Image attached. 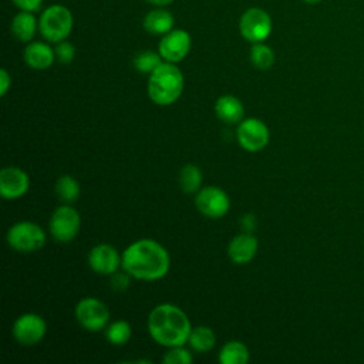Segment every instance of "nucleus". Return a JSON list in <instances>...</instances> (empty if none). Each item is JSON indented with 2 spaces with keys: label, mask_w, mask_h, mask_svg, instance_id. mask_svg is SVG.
<instances>
[{
  "label": "nucleus",
  "mask_w": 364,
  "mask_h": 364,
  "mask_svg": "<svg viewBox=\"0 0 364 364\" xmlns=\"http://www.w3.org/2000/svg\"><path fill=\"white\" fill-rule=\"evenodd\" d=\"M215 114L226 124H236L245 115L243 104L233 95H222L215 102Z\"/></svg>",
  "instance_id": "f3484780"
},
{
  "label": "nucleus",
  "mask_w": 364,
  "mask_h": 364,
  "mask_svg": "<svg viewBox=\"0 0 364 364\" xmlns=\"http://www.w3.org/2000/svg\"><path fill=\"white\" fill-rule=\"evenodd\" d=\"M73 14L63 4L48 6L40 16L38 28L41 36L50 43L64 41L73 30Z\"/></svg>",
  "instance_id": "20e7f679"
},
{
  "label": "nucleus",
  "mask_w": 364,
  "mask_h": 364,
  "mask_svg": "<svg viewBox=\"0 0 364 364\" xmlns=\"http://www.w3.org/2000/svg\"><path fill=\"white\" fill-rule=\"evenodd\" d=\"M7 243L20 253H31L40 250L46 245V232L43 228L30 220L14 223L7 230Z\"/></svg>",
  "instance_id": "39448f33"
},
{
  "label": "nucleus",
  "mask_w": 364,
  "mask_h": 364,
  "mask_svg": "<svg viewBox=\"0 0 364 364\" xmlns=\"http://www.w3.org/2000/svg\"><path fill=\"white\" fill-rule=\"evenodd\" d=\"M11 33L18 41L28 43L33 40L37 28L36 17L31 14V11H20L14 16L11 21Z\"/></svg>",
  "instance_id": "6ab92c4d"
},
{
  "label": "nucleus",
  "mask_w": 364,
  "mask_h": 364,
  "mask_svg": "<svg viewBox=\"0 0 364 364\" xmlns=\"http://www.w3.org/2000/svg\"><path fill=\"white\" fill-rule=\"evenodd\" d=\"M301 1H304V3H307V4H317V3H320L321 0H301Z\"/></svg>",
  "instance_id": "72a5a7b5"
},
{
  "label": "nucleus",
  "mask_w": 364,
  "mask_h": 364,
  "mask_svg": "<svg viewBox=\"0 0 364 364\" xmlns=\"http://www.w3.org/2000/svg\"><path fill=\"white\" fill-rule=\"evenodd\" d=\"M30 188L28 175L17 166H6L0 172V195L13 200L24 196Z\"/></svg>",
  "instance_id": "ddd939ff"
},
{
  "label": "nucleus",
  "mask_w": 364,
  "mask_h": 364,
  "mask_svg": "<svg viewBox=\"0 0 364 364\" xmlns=\"http://www.w3.org/2000/svg\"><path fill=\"white\" fill-rule=\"evenodd\" d=\"M81 216L70 205H61L54 209L50 218V233L51 236L61 243L71 242L80 232Z\"/></svg>",
  "instance_id": "423d86ee"
},
{
  "label": "nucleus",
  "mask_w": 364,
  "mask_h": 364,
  "mask_svg": "<svg viewBox=\"0 0 364 364\" xmlns=\"http://www.w3.org/2000/svg\"><path fill=\"white\" fill-rule=\"evenodd\" d=\"M142 24L151 34H166L173 27V16L165 9H154L145 14Z\"/></svg>",
  "instance_id": "a211bd4d"
},
{
  "label": "nucleus",
  "mask_w": 364,
  "mask_h": 364,
  "mask_svg": "<svg viewBox=\"0 0 364 364\" xmlns=\"http://www.w3.org/2000/svg\"><path fill=\"white\" fill-rule=\"evenodd\" d=\"M11 331L18 344L34 346L46 336L47 324L40 314L24 313L16 318Z\"/></svg>",
  "instance_id": "9b49d317"
},
{
  "label": "nucleus",
  "mask_w": 364,
  "mask_h": 364,
  "mask_svg": "<svg viewBox=\"0 0 364 364\" xmlns=\"http://www.w3.org/2000/svg\"><path fill=\"white\" fill-rule=\"evenodd\" d=\"M192 354L189 350H186L183 346L169 347V350L164 354L162 361L165 364H191L192 363Z\"/></svg>",
  "instance_id": "bb28decb"
},
{
  "label": "nucleus",
  "mask_w": 364,
  "mask_h": 364,
  "mask_svg": "<svg viewBox=\"0 0 364 364\" xmlns=\"http://www.w3.org/2000/svg\"><path fill=\"white\" fill-rule=\"evenodd\" d=\"M13 3L23 11H36L40 9L43 0H13Z\"/></svg>",
  "instance_id": "c756f323"
},
{
  "label": "nucleus",
  "mask_w": 364,
  "mask_h": 364,
  "mask_svg": "<svg viewBox=\"0 0 364 364\" xmlns=\"http://www.w3.org/2000/svg\"><path fill=\"white\" fill-rule=\"evenodd\" d=\"M272 28L270 16L259 7L247 9L239 20V31L249 43H263L270 36Z\"/></svg>",
  "instance_id": "0eeeda50"
},
{
  "label": "nucleus",
  "mask_w": 364,
  "mask_h": 364,
  "mask_svg": "<svg viewBox=\"0 0 364 364\" xmlns=\"http://www.w3.org/2000/svg\"><path fill=\"white\" fill-rule=\"evenodd\" d=\"M183 74L175 63H162L149 74L148 95L158 105L173 104L183 91Z\"/></svg>",
  "instance_id": "7ed1b4c3"
},
{
  "label": "nucleus",
  "mask_w": 364,
  "mask_h": 364,
  "mask_svg": "<svg viewBox=\"0 0 364 364\" xmlns=\"http://www.w3.org/2000/svg\"><path fill=\"white\" fill-rule=\"evenodd\" d=\"M242 225H243V228H245V229H247V230L253 229V228H255V225H256V219H255V216H253V215H245V216H243V219H242Z\"/></svg>",
  "instance_id": "2f4dec72"
},
{
  "label": "nucleus",
  "mask_w": 364,
  "mask_h": 364,
  "mask_svg": "<svg viewBox=\"0 0 364 364\" xmlns=\"http://www.w3.org/2000/svg\"><path fill=\"white\" fill-rule=\"evenodd\" d=\"M259 242L250 233L236 235L228 245V256L236 264L249 263L257 253Z\"/></svg>",
  "instance_id": "2eb2a0df"
},
{
  "label": "nucleus",
  "mask_w": 364,
  "mask_h": 364,
  "mask_svg": "<svg viewBox=\"0 0 364 364\" xmlns=\"http://www.w3.org/2000/svg\"><path fill=\"white\" fill-rule=\"evenodd\" d=\"M195 205L202 215L210 219H219L228 213L230 208V199L222 188L206 186L198 191Z\"/></svg>",
  "instance_id": "9d476101"
},
{
  "label": "nucleus",
  "mask_w": 364,
  "mask_h": 364,
  "mask_svg": "<svg viewBox=\"0 0 364 364\" xmlns=\"http://www.w3.org/2000/svg\"><path fill=\"white\" fill-rule=\"evenodd\" d=\"M0 84H1L0 85V95L4 97L7 94L10 85H11V77H10V74L7 73L6 68H1V71H0Z\"/></svg>",
  "instance_id": "7c9ffc66"
},
{
  "label": "nucleus",
  "mask_w": 364,
  "mask_h": 364,
  "mask_svg": "<svg viewBox=\"0 0 364 364\" xmlns=\"http://www.w3.org/2000/svg\"><path fill=\"white\" fill-rule=\"evenodd\" d=\"M250 61L256 68L267 70L274 64V51L263 43H253L250 48Z\"/></svg>",
  "instance_id": "b1692460"
},
{
  "label": "nucleus",
  "mask_w": 364,
  "mask_h": 364,
  "mask_svg": "<svg viewBox=\"0 0 364 364\" xmlns=\"http://www.w3.org/2000/svg\"><path fill=\"white\" fill-rule=\"evenodd\" d=\"M132 328L128 321L125 320H117L111 323L105 330L107 340L114 346H124L131 338Z\"/></svg>",
  "instance_id": "393cba45"
},
{
  "label": "nucleus",
  "mask_w": 364,
  "mask_h": 364,
  "mask_svg": "<svg viewBox=\"0 0 364 364\" xmlns=\"http://www.w3.org/2000/svg\"><path fill=\"white\" fill-rule=\"evenodd\" d=\"M24 61L33 70H46L53 65L55 60V51L46 43H30L24 50Z\"/></svg>",
  "instance_id": "dca6fc26"
},
{
  "label": "nucleus",
  "mask_w": 364,
  "mask_h": 364,
  "mask_svg": "<svg viewBox=\"0 0 364 364\" xmlns=\"http://www.w3.org/2000/svg\"><path fill=\"white\" fill-rule=\"evenodd\" d=\"M202 171L198 165L188 164L179 172V185L185 193H195L202 185Z\"/></svg>",
  "instance_id": "4be33fe9"
},
{
  "label": "nucleus",
  "mask_w": 364,
  "mask_h": 364,
  "mask_svg": "<svg viewBox=\"0 0 364 364\" xmlns=\"http://www.w3.org/2000/svg\"><path fill=\"white\" fill-rule=\"evenodd\" d=\"M74 316L78 324L88 331L102 330L109 320V311L107 306L95 297L81 299L75 304Z\"/></svg>",
  "instance_id": "6e6552de"
},
{
  "label": "nucleus",
  "mask_w": 364,
  "mask_h": 364,
  "mask_svg": "<svg viewBox=\"0 0 364 364\" xmlns=\"http://www.w3.org/2000/svg\"><path fill=\"white\" fill-rule=\"evenodd\" d=\"M188 343L195 351L205 353V351H209L215 347L216 334L208 326H198V327L192 328V331L189 334V338H188Z\"/></svg>",
  "instance_id": "412c9836"
},
{
  "label": "nucleus",
  "mask_w": 364,
  "mask_h": 364,
  "mask_svg": "<svg viewBox=\"0 0 364 364\" xmlns=\"http://www.w3.org/2000/svg\"><path fill=\"white\" fill-rule=\"evenodd\" d=\"M269 128L259 118L243 119L236 131L239 145L247 152H259L269 144Z\"/></svg>",
  "instance_id": "1a4fd4ad"
},
{
  "label": "nucleus",
  "mask_w": 364,
  "mask_h": 364,
  "mask_svg": "<svg viewBox=\"0 0 364 364\" xmlns=\"http://www.w3.org/2000/svg\"><path fill=\"white\" fill-rule=\"evenodd\" d=\"M192 46V40L188 31L185 30H171L169 33L164 34L162 40L158 46V53L161 57L168 63H178L182 61Z\"/></svg>",
  "instance_id": "f8f14e48"
},
{
  "label": "nucleus",
  "mask_w": 364,
  "mask_h": 364,
  "mask_svg": "<svg viewBox=\"0 0 364 364\" xmlns=\"http://www.w3.org/2000/svg\"><path fill=\"white\" fill-rule=\"evenodd\" d=\"M129 277H131V274H128L127 272H125V273H118V272L112 273V277H111L112 289L119 290V291L128 289V286H129Z\"/></svg>",
  "instance_id": "c85d7f7f"
},
{
  "label": "nucleus",
  "mask_w": 364,
  "mask_h": 364,
  "mask_svg": "<svg viewBox=\"0 0 364 364\" xmlns=\"http://www.w3.org/2000/svg\"><path fill=\"white\" fill-rule=\"evenodd\" d=\"M162 57L159 53L151 51V50H144L138 53L134 58V67L136 71L144 73V74H151L154 70H156L162 64Z\"/></svg>",
  "instance_id": "a878e982"
},
{
  "label": "nucleus",
  "mask_w": 364,
  "mask_h": 364,
  "mask_svg": "<svg viewBox=\"0 0 364 364\" xmlns=\"http://www.w3.org/2000/svg\"><path fill=\"white\" fill-rule=\"evenodd\" d=\"M121 266L134 279L154 282L166 276L171 266V257L168 250L159 242L139 239L124 250Z\"/></svg>",
  "instance_id": "f257e3e1"
},
{
  "label": "nucleus",
  "mask_w": 364,
  "mask_h": 364,
  "mask_svg": "<svg viewBox=\"0 0 364 364\" xmlns=\"http://www.w3.org/2000/svg\"><path fill=\"white\" fill-rule=\"evenodd\" d=\"M148 331L158 344L176 347L188 343L192 326L181 307L162 303L151 310L148 316Z\"/></svg>",
  "instance_id": "f03ea898"
},
{
  "label": "nucleus",
  "mask_w": 364,
  "mask_h": 364,
  "mask_svg": "<svg viewBox=\"0 0 364 364\" xmlns=\"http://www.w3.org/2000/svg\"><path fill=\"white\" fill-rule=\"evenodd\" d=\"M54 51H55L57 60L60 63H63V64H70L74 60V57H75L74 46L71 43L65 41V40L57 43V47L54 48Z\"/></svg>",
  "instance_id": "cd10ccee"
},
{
  "label": "nucleus",
  "mask_w": 364,
  "mask_h": 364,
  "mask_svg": "<svg viewBox=\"0 0 364 364\" xmlns=\"http://www.w3.org/2000/svg\"><path fill=\"white\" fill-rule=\"evenodd\" d=\"M146 1L154 4V6H166V4H171L175 0H146Z\"/></svg>",
  "instance_id": "473e14b6"
},
{
  "label": "nucleus",
  "mask_w": 364,
  "mask_h": 364,
  "mask_svg": "<svg viewBox=\"0 0 364 364\" xmlns=\"http://www.w3.org/2000/svg\"><path fill=\"white\" fill-rule=\"evenodd\" d=\"M55 193L65 203L75 202L80 198V183L74 176L63 175L55 182Z\"/></svg>",
  "instance_id": "5701e85b"
},
{
  "label": "nucleus",
  "mask_w": 364,
  "mask_h": 364,
  "mask_svg": "<svg viewBox=\"0 0 364 364\" xmlns=\"http://www.w3.org/2000/svg\"><path fill=\"white\" fill-rule=\"evenodd\" d=\"M250 358V353L246 344L237 340L228 341L219 351L220 364H246Z\"/></svg>",
  "instance_id": "aec40b11"
},
{
  "label": "nucleus",
  "mask_w": 364,
  "mask_h": 364,
  "mask_svg": "<svg viewBox=\"0 0 364 364\" xmlns=\"http://www.w3.org/2000/svg\"><path fill=\"white\" fill-rule=\"evenodd\" d=\"M90 267L100 274H112L118 270L122 263V256L118 255L117 249L108 243H100L94 246L88 253Z\"/></svg>",
  "instance_id": "4468645a"
}]
</instances>
